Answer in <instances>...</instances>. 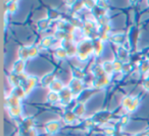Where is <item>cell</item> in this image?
Segmentation results:
<instances>
[{
  "instance_id": "1",
  "label": "cell",
  "mask_w": 149,
  "mask_h": 136,
  "mask_svg": "<svg viewBox=\"0 0 149 136\" xmlns=\"http://www.w3.org/2000/svg\"><path fill=\"white\" fill-rule=\"evenodd\" d=\"M58 128H59V126L56 122H49L46 126V131L49 134H54L57 132Z\"/></svg>"
},
{
  "instance_id": "2",
  "label": "cell",
  "mask_w": 149,
  "mask_h": 136,
  "mask_svg": "<svg viewBox=\"0 0 149 136\" xmlns=\"http://www.w3.org/2000/svg\"><path fill=\"white\" fill-rule=\"evenodd\" d=\"M50 88L51 90H53L54 92H57V91L63 90V86H62V83L58 80H54L53 82L50 84Z\"/></svg>"
},
{
  "instance_id": "3",
  "label": "cell",
  "mask_w": 149,
  "mask_h": 136,
  "mask_svg": "<svg viewBox=\"0 0 149 136\" xmlns=\"http://www.w3.org/2000/svg\"><path fill=\"white\" fill-rule=\"evenodd\" d=\"M24 60H19V62H17V64H15V72H17V74H19V73H22L24 71Z\"/></svg>"
},
{
  "instance_id": "4",
  "label": "cell",
  "mask_w": 149,
  "mask_h": 136,
  "mask_svg": "<svg viewBox=\"0 0 149 136\" xmlns=\"http://www.w3.org/2000/svg\"><path fill=\"white\" fill-rule=\"evenodd\" d=\"M84 111H85L84 104H82V103H79V104L77 105V107L74 109V114H76V115H82V114L84 113Z\"/></svg>"
},
{
  "instance_id": "5",
  "label": "cell",
  "mask_w": 149,
  "mask_h": 136,
  "mask_svg": "<svg viewBox=\"0 0 149 136\" xmlns=\"http://www.w3.org/2000/svg\"><path fill=\"white\" fill-rule=\"evenodd\" d=\"M48 99H49L51 102H54V101H57V99H58V94L57 93H55V92H52V93H50L49 95H48Z\"/></svg>"
}]
</instances>
